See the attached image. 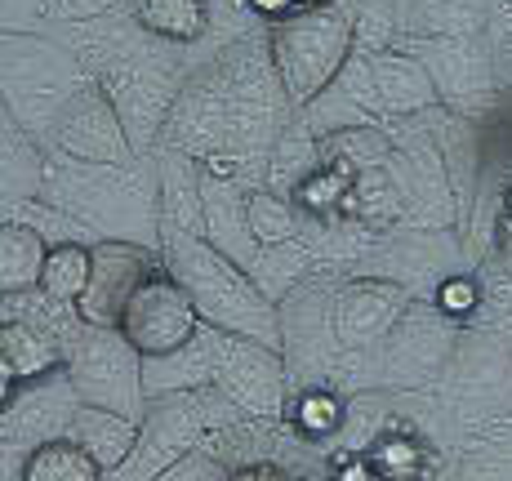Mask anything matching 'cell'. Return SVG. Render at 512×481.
<instances>
[{
	"instance_id": "19",
	"label": "cell",
	"mask_w": 512,
	"mask_h": 481,
	"mask_svg": "<svg viewBox=\"0 0 512 481\" xmlns=\"http://www.w3.org/2000/svg\"><path fill=\"white\" fill-rule=\"evenodd\" d=\"M299 9H321V5H334V0H294Z\"/></svg>"
},
{
	"instance_id": "13",
	"label": "cell",
	"mask_w": 512,
	"mask_h": 481,
	"mask_svg": "<svg viewBox=\"0 0 512 481\" xmlns=\"http://www.w3.org/2000/svg\"><path fill=\"white\" fill-rule=\"evenodd\" d=\"M290 424L299 428L303 437H330L334 428L343 424V406H339V397L326 388H308L299 401H294V410H290Z\"/></svg>"
},
{
	"instance_id": "16",
	"label": "cell",
	"mask_w": 512,
	"mask_h": 481,
	"mask_svg": "<svg viewBox=\"0 0 512 481\" xmlns=\"http://www.w3.org/2000/svg\"><path fill=\"white\" fill-rule=\"evenodd\" d=\"M330 481H383L366 450H343L330 459Z\"/></svg>"
},
{
	"instance_id": "15",
	"label": "cell",
	"mask_w": 512,
	"mask_h": 481,
	"mask_svg": "<svg viewBox=\"0 0 512 481\" xmlns=\"http://www.w3.org/2000/svg\"><path fill=\"white\" fill-rule=\"evenodd\" d=\"M437 308L446 312V317H472V312H477V281H472V277H450V281H441Z\"/></svg>"
},
{
	"instance_id": "5",
	"label": "cell",
	"mask_w": 512,
	"mask_h": 481,
	"mask_svg": "<svg viewBox=\"0 0 512 481\" xmlns=\"http://www.w3.org/2000/svg\"><path fill=\"white\" fill-rule=\"evenodd\" d=\"M401 303H406V294L397 286H388V281H357V286H348L339 294L334 335H339V343H348V348L388 335L401 317Z\"/></svg>"
},
{
	"instance_id": "14",
	"label": "cell",
	"mask_w": 512,
	"mask_h": 481,
	"mask_svg": "<svg viewBox=\"0 0 512 481\" xmlns=\"http://www.w3.org/2000/svg\"><path fill=\"white\" fill-rule=\"evenodd\" d=\"M245 219H250V232H254V237H259L263 245H281V241H290V228H294L290 205L277 201V196L254 192L250 201H245Z\"/></svg>"
},
{
	"instance_id": "8",
	"label": "cell",
	"mask_w": 512,
	"mask_h": 481,
	"mask_svg": "<svg viewBox=\"0 0 512 481\" xmlns=\"http://www.w3.org/2000/svg\"><path fill=\"white\" fill-rule=\"evenodd\" d=\"M18 481H103V464L72 437H54L27 450Z\"/></svg>"
},
{
	"instance_id": "10",
	"label": "cell",
	"mask_w": 512,
	"mask_h": 481,
	"mask_svg": "<svg viewBox=\"0 0 512 481\" xmlns=\"http://www.w3.org/2000/svg\"><path fill=\"white\" fill-rule=\"evenodd\" d=\"M90 272H94V245H81V241L49 245L41 290L54 303H81V294L90 290Z\"/></svg>"
},
{
	"instance_id": "20",
	"label": "cell",
	"mask_w": 512,
	"mask_h": 481,
	"mask_svg": "<svg viewBox=\"0 0 512 481\" xmlns=\"http://www.w3.org/2000/svg\"><path fill=\"white\" fill-rule=\"evenodd\" d=\"M508 219H512V196H508Z\"/></svg>"
},
{
	"instance_id": "3",
	"label": "cell",
	"mask_w": 512,
	"mask_h": 481,
	"mask_svg": "<svg viewBox=\"0 0 512 481\" xmlns=\"http://www.w3.org/2000/svg\"><path fill=\"white\" fill-rule=\"evenodd\" d=\"M152 272H161V259L152 250L134 241H98L94 245V272H90V290L76 303V317L90 330H116L130 308V299L139 294V286Z\"/></svg>"
},
{
	"instance_id": "2",
	"label": "cell",
	"mask_w": 512,
	"mask_h": 481,
	"mask_svg": "<svg viewBox=\"0 0 512 481\" xmlns=\"http://www.w3.org/2000/svg\"><path fill=\"white\" fill-rule=\"evenodd\" d=\"M196 326H201V308H196L192 290L174 277L170 268L152 272V277L139 286V294L130 299L116 335L134 348V357L161 361L183 352L187 343L196 339Z\"/></svg>"
},
{
	"instance_id": "12",
	"label": "cell",
	"mask_w": 512,
	"mask_h": 481,
	"mask_svg": "<svg viewBox=\"0 0 512 481\" xmlns=\"http://www.w3.org/2000/svg\"><path fill=\"white\" fill-rule=\"evenodd\" d=\"M366 455L383 481H419L428 473V446L406 428H388L383 437H374Z\"/></svg>"
},
{
	"instance_id": "1",
	"label": "cell",
	"mask_w": 512,
	"mask_h": 481,
	"mask_svg": "<svg viewBox=\"0 0 512 481\" xmlns=\"http://www.w3.org/2000/svg\"><path fill=\"white\" fill-rule=\"evenodd\" d=\"M352 45H357V23L339 5L299 9L281 18L272 32V63H277L281 90L294 107H308L326 85L343 72Z\"/></svg>"
},
{
	"instance_id": "4",
	"label": "cell",
	"mask_w": 512,
	"mask_h": 481,
	"mask_svg": "<svg viewBox=\"0 0 512 481\" xmlns=\"http://www.w3.org/2000/svg\"><path fill=\"white\" fill-rule=\"evenodd\" d=\"M174 277L192 290L196 308L210 312L214 321L254 330V312L263 308V299L245 286V277L232 268L228 259H223V254H214V250H205V245L179 237V272H174Z\"/></svg>"
},
{
	"instance_id": "9",
	"label": "cell",
	"mask_w": 512,
	"mask_h": 481,
	"mask_svg": "<svg viewBox=\"0 0 512 481\" xmlns=\"http://www.w3.org/2000/svg\"><path fill=\"white\" fill-rule=\"evenodd\" d=\"M45 259L49 245L41 232L23 228V223H5V237H0V286H5V294H23L41 286Z\"/></svg>"
},
{
	"instance_id": "17",
	"label": "cell",
	"mask_w": 512,
	"mask_h": 481,
	"mask_svg": "<svg viewBox=\"0 0 512 481\" xmlns=\"http://www.w3.org/2000/svg\"><path fill=\"white\" fill-rule=\"evenodd\" d=\"M228 481H303V477L290 473V468H281V464H268V459H259V464L236 468Z\"/></svg>"
},
{
	"instance_id": "18",
	"label": "cell",
	"mask_w": 512,
	"mask_h": 481,
	"mask_svg": "<svg viewBox=\"0 0 512 481\" xmlns=\"http://www.w3.org/2000/svg\"><path fill=\"white\" fill-rule=\"evenodd\" d=\"M250 5H254V14L272 18V23H281V18L299 14V5H294V0H250Z\"/></svg>"
},
{
	"instance_id": "6",
	"label": "cell",
	"mask_w": 512,
	"mask_h": 481,
	"mask_svg": "<svg viewBox=\"0 0 512 481\" xmlns=\"http://www.w3.org/2000/svg\"><path fill=\"white\" fill-rule=\"evenodd\" d=\"M58 370H63L58 343H49L27 321H5V330H0V379H5L0 392H5V406H14L27 384H41Z\"/></svg>"
},
{
	"instance_id": "7",
	"label": "cell",
	"mask_w": 512,
	"mask_h": 481,
	"mask_svg": "<svg viewBox=\"0 0 512 481\" xmlns=\"http://www.w3.org/2000/svg\"><path fill=\"white\" fill-rule=\"evenodd\" d=\"M67 437H72L76 446L90 450L103 468H116V464H125V455L134 450V437L139 433H134V424L125 415H116V410L81 406V410H72V428H67Z\"/></svg>"
},
{
	"instance_id": "11",
	"label": "cell",
	"mask_w": 512,
	"mask_h": 481,
	"mask_svg": "<svg viewBox=\"0 0 512 481\" xmlns=\"http://www.w3.org/2000/svg\"><path fill=\"white\" fill-rule=\"evenodd\" d=\"M139 23L161 41H196L210 23V0H139Z\"/></svg>"
}]
</instances>
